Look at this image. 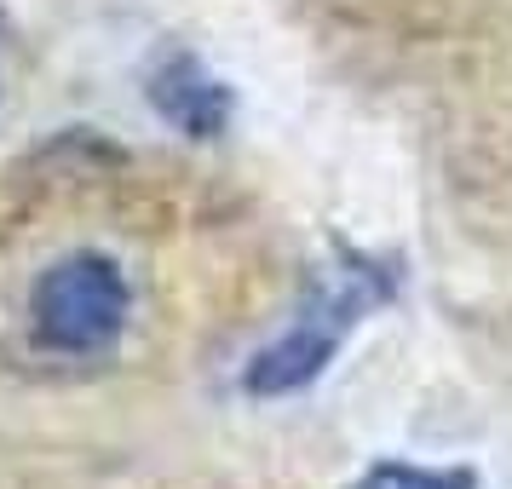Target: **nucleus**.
<instances>
[{
	"label": "nucleus",
	"instance_id": "f03ea898",
	"mask_svg": "<svg viewBox=\"0 0 512 489\" xmlns=\"http://www.w3.org/2000/svg\"><path fill=\"white\" fill-rule=\"evenodd\" d=\"M386 300V282L374 277L369 265H357L346 271L340 282H328L317 305L305 311L300 323L282 334L277 346H265L254 357V369H248V392L254 397H277V392H300L311 386L317 374L328 369V357L340 351V340L351 334V323L369 311V305Z\"/></svg>",
	"mask_w": 512,
	"mask_h": 489
},
{
	"label": "nucleus",
	"instance_id": "f257e3e1",
	"mask_svg": "<svg viewBox=\"0 0 512 489\" xmlns=\"http://www.w3.org/2000/svg\"><path fill=\"white\" fill-rule=\"evenodd\" d=\"M127 277L104 254L58 259L47 277L35 282V334L52 351L70 357H98L121 340L127 328Z\"/></svg>",
	"mask_w": 512,
	"mask_h": 489
},
{
	"label": "nucleus",
	"instance_id": "7ed1b4c3",
	"mask_svg": "<svg viewBox=\"0 0 512 489\" xmlns=\"http://www.w3.org/2000/svg\"><path fill=\"white\" fill-rule=\"evenodd\" d=\"M150 104H156L173 127H185L190 139H213V133H225V121H231V93H225V81L208 75L202 58H190V52H167L162 64L150 70Z\"/></svg>",
	"mask_w": 512,
	"mask_h": 489
},
{
	"label": "nucleus",
	"instance_id": "20e7f679",
	"mask_svg": "<svg viewBox=\"0 0 512 489\" xmlns=\"http://www.w3.org/2000/svg\"><path fill=\"white\" fill-rule=\"evenodd\" d=\"M351 489H472L461 472H432V466H403V461H386L363 472Z\"/></svg>",
	"mask_w": 512,
	"mask_h": 489
}]
</instances>
